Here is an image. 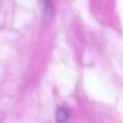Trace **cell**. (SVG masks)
Instances as JSON below:
<instances>
[{"label": "cell", "mask_w": 123, "mask_h": 123, "mask_svg": "<svg viewBox=\"0 0 123 123\" xmlns=\"http://www.w3.org/2000/svg\"><path fill=\"white\" fill-rule=\"evenodd\" d=\"M69 118V112L64 108H60L56 112V119L58 122L62 123L67 121Z\"/></svg>", "instance_id": "7a4b0ae2"}, {"label": "cell", "mask_w": 123, "mask_h": 123, "mask_svg": "<svg viewBox=\"0 0 123 123\" xmlns=\"http://www.w3.org/2000/svg\"><path fill=\"white\" fill-rule=\"evenodd\" d=\"M39 3L43 11V18L45 20H48L52 16V13H53L52 1L51 0H39Z\"/></svg>", "instance_id": "6da1fadb"}]
</instances>
